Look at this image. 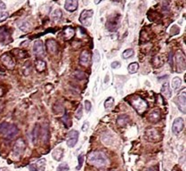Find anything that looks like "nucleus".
I'll return each mask as SVG.
<instances>
[{
  "instance_id": "1",
  "label": "nucleus",
  "mask_w": 186,
  "mask_h": 171,
  "mask_svg": "<svg viewBox=\"0 0 186 171\" xmlns=\"http://www.w3.org/2000/svg\"><path fill=\"white\" fill-rule=\"evenodd\" d=\"M87 161L96 168H102L109 163L106 154L101 151L91 152L87 156Z\"/></svg>"
},
{
  "instance_id": "2",
  "label": "nucleus",
  "mask_w": 186,
  "mask_h": 171,
  "mask_svg": "<svg viewBox=\"0 0 186 171\" xmlns=\"http://www.w3.org/2000/svg\"><path fill=\"white\" fill-rule=\"evenodd\" d=\"M18 133L19 129L15 125H11L6 122H4L0 125V134H2L3 137L8 140H11L16 137Z\"/></svg>"
},
{
  "instance_id": "3",
  "label": "nucleus",
  "mask_w": 186,
  "mask_h": 171,
  "mask_svg": "<svg viewBox=\"0 0 186 171\" xmlns=\"http://www.w3.org/2000/svg\"><path fill=\"white\" fill-rule=\"evenodd\" d=\"M128 102L139 114L144 113V111L147 110V107H148L147 103L138 95H132L131 97L128 98Z\"/></svg>"
},
{
  "instance_id": "4",
  "label": "nucleus",
  "mask_w": 186,
  "mask_h": 171,
  "mask_svg": "<svg viewBox=\"0 0 186 171\" xmlns=\"http://www.w3.org/2000/svg\"><path fill=\"white\" fill-rule=\"evenodd\" d=\"M120 18L119 14L110 15L106 22V29L110 31H116L120 24Z\"/></svg>"
},
{
  "instance_id": "5",
  "label": "nucleus",
  "mask_w": 186,
  "mask_h": 171,
  "mask_svg": "<svg viewBox=\"0 0 186 171\" xmlns=\"http://www.w3.org/2000/svg\"><path fill=\"white\" fill-rule=\"evenodd\" d=\"M93 16V10H84L80 16H79V22L85 27H89L92 24V19Z\"/></svg>"
},
{
  "instance_id": "6",
  "label": "nucleus",
  "mask_w": 186,
  "mask_h": 171,
  "mask_svg": "<svg viewBox=\"0 0 186 171\" xmlns=\"http://www.w3.org/2000/svg\"><path fill=\"white\" fill-rule=\"evenodd\" d=\"M26 148L25 141L22 138H19L16 142L14 143V145L13 148V155H14L15 157H20L22 156Z\"/></svg>"
},
{
  "instance_id": "7",
  "label": "nucleus",
  "mask_w": 186,
  "mask_h": 171,
  "mask_svg": "<svg viewBox=\"0 0 186 171\" xmlns=\"http://www.w3.org/2000/svg\"><path fill=\"white\" fill-rule=\"evenodd\" d=\"M176 71L181 73L185 70V57L184 54L181 51L177 52L176 55Z\"/></svg>"
},
{
  "instance_id": "8",
  "label": "nucleus",
  "mask_w": 186,
  "mask_h": 171,
  "mask_svg": "<svg viewBox=\"0 0 186 171\" xmlns=\"http://www.w3.org/2000/svg\"><path fill=\"white\" fill-rule=\"evenodd\" d=\"M12 41H13V38L7 28L5 26L0 27V42L6 45V44H10Z\"/></svg>"
},
{
  "instance_id": "9",
  "label": "nucleus",
  "mask_w": 186,
  "mask_h": 171,
  "mask_svg": "<svg viewBox=\"0 0 186 171\" xmlns=\"http://www.w3.org/2000/svg\"><path fill=\"white\" fill-rule=\"evenodd\" d=\"M78 136H79V133L77 131V130H70L69 133H68V137H67V145L70 148L74 147L76 145L77 143V140H78Z\"/></svg>"
},
{
  "instance_id": "10",
  "label": "nucleus",
  "mask_w": 186,
  "mask_h": 171,
  "mask_svg": "<svg viewBox=\"0 0 186 171\" xmlns=\"http://www.w3.org/2000/svg\"><path fill=\"white\" fill-rule=\"evenodd\" d=\"M184 128V121L182 118H176L173 122V126H172V131L175 135H178L179 133H181Z\"/></svg>"
},
{
  "instance_id": "11",
  "label": "nucleus",
  "mask_w": 186,
  "mask_h": 171,
  "mask_svg": "<svg viewBox=\"0 0 186 171\" xmlns=\"http://www.w3.org/2000/svg\"><path fill=\"white\" fill-rule=\"evenodd\" d=\"M1 62L4 63V65H5L6 68L10 69V70L14 69V66H15V62H14L13 56H12L10 54H3V55L1 56Z\"/></svg>"
},
{
  "instance_id": "12",
  "label": "nucleus",
  "mask_w": 186,
  "mask_h": 171,
  "mask_svg": "<svg viewBox=\"0 0 186 171\" xmlns=\"http://www.w3.org/2000/svg\"><path fill=\"white\" fill-rule=\"evenodd\" d=\"M145 135H146V137L150 141L157 142L159 140H160V134L155 128H148L146 130V132H145Z\"/></svg>"
},
{
  "instance_id": "13",
  "label": "nucleus",
  "mask_w": 186,
  "mask_h": 171,
  "mask_svg": "<svg viewBox=\"0 0 186 171\" xmlns=\"http://www.w3.org/2000/svg\"><path fill=\"white\" fill-rule=\"evenodd\" d=\"M176 103L177 105L179 111L185 114V92H182L176 98Z\"/></svg>"
},
{
  "instance_id": "14",
  "label": "nucleus",
  "mask_w": 186,
  "mask_h": 171,
  "mask_svg": "<svg viewBox=\"0 0 186 171\" xmlns=\"http://www.w3.org/2000/svg\"><path fill=\"white\" fill-rule=\"evenodd\" d=\"M46 169V160L42 159L38 161L36 163L29 166V169L30 171H44Z\"/></svg>"
},
{
  "instance_id": "15",
  "label": "nucleus",
  "mask_w": 186,
  "mask_h": 171,
  "mask_svg": "<svg viewBox=\"0 0 186 171\" xmlns=\"http://www.w3.org/2000/svg\"><path fill=\"white\" fill-rule=\"evenodd\" d=\"M78 7L77 0H66L64 4V8L68 12H75Z\"/></svg>"
},
{
  "instance_id": "16",
  "label": "nucleus",
  "mask_w": 186,
  "mask_h": 171,
  "mask_svg": "<svg viewBox=\"0 0 186 171\" xmlns=\"http://www.w3.org/2000/svg\"><path fill=\"white\" fill-rule=\"evenodd\" d=\"M46 48H47L48 53H50L51 54H56L58 50V46H57L56 41L54 39H48L46 41Z\"/></svg>"
},
{
  "instance_id": "17",
  "label": "nucleus",
  "mask_w": 186,
  "mask_h": 171,
  "mask_svg": "<svg viewBox=\"0 0 186 171\" xmlns=\"http://www.w3.org/2000/svg\"><path fill=\"white\" fill-rule=\"evenodd\" d=\"M160 111L159 109H155V110H152L149 115H148V120L151 121V122H158L159 120H160Z\"/></svg>"
},
{
  "instance_id": "18",
  "label": "nucleus",
  "mask_w": 186,
  "mask_h": 171,
  "mask_svg": "<svg viewBox=\"0 0 186 171\" xmlns=\"http://www.w3.org/2000/svg\"><path fill=\"white\" fill-rule=\"evenodd\" d=\"M91 61V54L88 53L87 51H83L80 54V57H79V62L81 65L83 66H86L89 64Z\"/></svg>"
},
{
  "instance_id": "19",
  "label": "nucleus",
  "mask_w": 186,
  "mask_h": 171,
  "mask_svg": "<svg viewBox=\"0 0 186 171\" xmlns=\"http://www.w3.org/2000/svg\"><path fill=\"white\" fill-rule=\"evenodd\" d=\"M33 51L37 55H40L44 54V44L41 40H38L34 43Z\"/></svg>"
},
{
  "instance_id": "20",
  "label": "nucleus",
  "mask_w": 186,
  "mask_h": 171,
  "mask_svg": "<svg viewBox=\"0 0 186 171\" xmlns=\"http://www.w3.org/2000/svg\"><path fill=\"white\" fill-rule=\"evenodd\" d=\"M63 155H64V150H63L62 148H61V147L56 148V149L53 150V153H52V156H53V160L56 161H60L62 159Z\"/></svg>"
},
{
  "instance_id": "21",
  "label": "nucleus",
  "mask_w": 186,
  "mask_h": 171,
  "mask_svg": "<svg viewBox=\"0 0 186 171\" xmlns=\"http://www.w3.org/2000/svg\"><path fill=\"white\" fill-rule=\"evenodd\" d=\"M128 121H129L128 116L126 115V114H123V115H120V116H118V119H117V124H118V127L124 128V127L127 126Z\"/></svg>"
},
{
  "instance_id": "22",
  "label": "nucleus",
  "mask_w": 186,
  "mask_h": 171,
  "mask_svg": "<svg viewBox=\"0 0 186 171\" xmlns=\"http://www.w3.org/2000/svg\"><path fill=\"white\" fill-rule=\"evenodd\" d=\"M75 35V30L71 27H66L63 29V37L65 39H70Z\"/></svg>"
},
{
  "instance_id": "23",
  "label": "nucleus",
  "mask_w": 186,
  "mask_h": 171,
  "mask_svg": "<svg viewBox=\"0 0 186 171\" xmlns=\"http://www.w3.org/2000/svg\"><path fill=\"white\" fill-rule=\"evenodd\" d=\"M161 94H163L165 97H167V98H170L172 96V91L170 89V86H169V84L168 82L162 86V87H161Z\"/></svg>"
},
{
  "instance_id": "24",
  "label": "nucleus",
  "mask_w": 186,
  "mask_h": 171,
  "mask_svg": "<svg viewBox=\"0 0 186 171\" xmlns=\"http://www.w3.org/2000/svg\"><path fill=\"white\" fill-rule=\"evenodd\" d=\"M35 68L38 72H43L46 69V63L43 60H37L35 62Z\"/></svg>"
},
{
  "instance_id": "25",
  "label": "nucleus",
  "mask_w": 186,
  "mask_h": 171,
  "mask_svg": "<svg viewBox=\"0 0 186 171\" xmlns=\"http://www.w3.org/2000/svg\"><path fill=\"white\" fill-rule=\"evenodd\" d=\"M138 70H139V64L136 62H131L127 67V70H128L129 74H135L138 71Z\"/></svg>"
},
{
  "instance_id": "26",
  "label": "nucleus",
  "mask_w": 186,
  "mask_h": 171,
  "mask_svg": "<svg viewBox=\"0 0 186 171\" xmlns=\"http://www.w3.org/2000/svg\"><path fill=\"white\" fill-rule=\"evenodd\" d=\"M171 85H172L173 89H175V90L179 89L180 86H181V85H182V80H181V78L178 77L174 78L172 79V83H171Z\"/></svg>"
},
{
  "instance_id": "27",
  "label": "nucleus",
  "mask_w": 186,
  "mask_h": 171,
  "mask_svg": "<svg viewBox=\"0 0 186 171\" xmlns=\"http://www.w3.org/2000/svg\"><path fill=\"white\" fill-rule=\"evenodd\" d=\"M62 16V13H61V11L60 10V9H56V10H54L53 11V13L52 14V20L53 21V22H58L60 19L61 18Z\"/></svg>"
},
{
  "instance_id": "28",
  "label": "nucleus",
  "mask_w": 186,
  "mask_h": 171,
  "mask_svg": "<svg viewBox=\"0 0 186 171\" xmlns=\"http://www.w3.org/2000/svg\"><path fill=\"white\" fill-rule=\"evenodd\" d=\"M114 103H115L114 98L113 97H108L104 102V107L106 110H110L114 106Z\"/></svg>"
},
{
  "instance_id": "29",
  "label": "nucleus",
  "mask_w": 186,
  "mask_h": 171,
  "mask_svg": "<svg viewBox=\"0 0 186 171\" xmlns=\"http://www.w3.org/2000/svg\"><path fill=\"white\" fill-rule=\"evenodd\" d=\"M134 54H135L134 50H133L132 48H129V49H127V50H125V51L123 52L122 57H123L124 59H129V58H131Z\"/></svg>"
},
{
  "instance_id": "30",
  "label": "nucleus",
  "mask_w": 186,
  "mask_h": 171,
  "mask_svg": "<svg viewBox=\"0 0 186 171\" xmlns=\"http://www.w3.org/2000/svg\"><path fill=\"white\" fill-rule=\"evenodd\" d=\"M83 116V107L82 105H79V107L77 108L76 113H75V117H76L77 120H80Z\"/></svg>"
},
{
  "instance_id": "31",
  "label": "nucleus",
  "mask_w": 186,
  "mask_h": 171,
  "mask_svg": "<svg viewBox=\"0 0 186 171\" xmlns=\"http://www.w3.org/2000/svg\"><path fill=\"white\" fill-rule=\"evenodd\" d=\"M75 76L76 78H77L78 79H85V78H86L87 76H86V74L83 72V71H81V70H76L75 71Z\"/></svg>"
},
{
  "instance_id": "32",
  "label": "nucleus",
  "mask_w": 186,
  "mask_h": 171,
  "mask_svg": "<svg viewBox=\"0 0 186 171\" xmlns=\"http://www.w3.org/2000/svg\"><path fill=\"white\" fill-rule=\"evenodd\" d=\"M62 121H63L64 125L66 126V128H69V126H71V121H70V119L69 118V115H68L67 113H65V115L63 116Z\"/></svg>"
},
{
  "instance_id": "33",
  "label": "nucleus",
  "mask_w": 186,
  "mask_h": 171,
  "mask_svg": "<svg viewBox=\"0 0 186 171\" xmlns=\"http://www.w3.org/2000/svg\"><path fill=\"white\" fill-rule=\"evenodd\" d=\"M69 170V166H68V164L66 162H63L61 163V164H60L59 166H58V168H57V169L56 171H68Z\"/></svg>"
},
{
  "instance_id": "34",
  "label": "nucleus",
  "mask_w": 186,
  "mask_h": 171,
  "mask_svg": "<svg viewBox=\"0 0 186 171\" xmlns=\"http://www.w3.org/2000/svg\"><path fill=\"white\" fill-rule=\"evenodd\" d=\"M77 160H78V166L77 167V169L79 170L82 168V165H83V162H84V156H83V154H80L78 156V158H77Z\"/></svg>"
},
{
  "instance_id": "35",
  "label": "nucleus",
  "mask_w": 186,
  "mask_h": 171,
  "mask_svg": "<svg viewBox=\"0 0 186 171\" xmlns=\"http://www.w3.org/2000/svg\"><path fill=\"white\" fill-rule=\"evenodd\" d=\"M100 60H101V58H100V53L97 51V50H95L94 53H93V62L97 63V62H100Z\"/></svg>"
},
{
  "instance_id": "36",
  "label": "nucleus",
  "mask_w": 186,
  "mask_h": 171,
  "mask_svg": "<svg viewBox=\"0 0 186 171\" xmlns=\"http://www.w3.org/2000/svg\"><path fill=\"white\" fill-rule=\"evenodd\" d=\"M9 17V14L6 12H0V22L6 21Z\"/></svg>"
},
{
  "instance_id": "37",
  "label": "nucleus",
  "mask_w": 186,
  "mask_h": 171,
  "mask_svg": "<svg viewBox=\"0 0 186 171\" xmlns=\"http://www.w3.org/2000/svg\"><path fill=\"white\" fill-rule=\"evenodd\" d=\"M179 31H180V30H179V28H178L177 26H173L172 28H171V30H170V34L171 35H176L179 33Z\"/></svg>"
},
{
  "instance_id": "38",
  "label": "nucleus",
  "mask_w": 186,
  "mask_h": 171,
  "mask_svg": "<svg viewBox=\"0 0 186 171\" xmlns=\"http://www.w3.org/2000/svg\"><path fill=\"white\" fill-rule=\"evenodd\" d=\"M20 27V29L22 30H23V31H27L28 30H29V28H30V25L26 22H23L22 24H20L19 25Z\"/></svg>"
},
{
  "instance_id": "39",
  "label": "nucleus",
  "mask_w": 186,
  "mask_h": 171,
  "mask_svg": "<svg viewBox=\"0 0 186 171\" xmlns=\"http://www.w3.org/2000/svg\"><path fill=\"white\" fill-rule=\"evenodd\" d=\"M91 108H92V103H90L89 101H85V110L87 111V112H89V111H91Z\"/></svg>"
},
{
  "instance_id": "40",
  "label": "nucleus",
  "mask_w": 186,
  "mask_h": 171,
  "mask_svg": "<svg viewBox=\"0 0 186 171\" xmlns=\"http://www.w3.org/2000/svg\"><path fill=\"white\" fill-rule=\"evenodd\" d=\"M111 68L112 69H118L120 67V62H117V61H115V62H111Z\"/></svg>"
},
{
  "instance_id": "41",
  "label": "nucleus",
  "mask_w": 186,
  "mask_h": 171,
  "mask_svg": "<svg viewBox=\"0 0 186 171\" xmlns=\"http://www.w3.org/2000/svg\"><path fill=\"white\" fill-rule=\"evenodd\" d=\"M88 128H89V124H88V122H85L84 125L82 126V131L86 132L87 129H88Z\"/></svg>"
},
{
  "instance_id": "42",
  "label": "nucleus",
  "mask_w": 186,
  "mask_h": 171,
  "mask_svg": "<svg viewBox=\"0 0 186 171\" xmlns=\"http://www.w3.org/2000/svg\"><path fill=\"white\" fill-rule=\"evenodd\" d=\"M6 8V4L3 2V1H1L0 0V12H2V11H4L5 9Z\"/></svg>"
},
{
  "instance_id": "43",
  "label": "nucleus",
  "mask_w": 186,
  "mask_h": 171,
  "mask_svg": "<svg viewBox=\"0 0 186 171\" xmlns=\"http://www.w3.org/2000/svg\"><path fill=\"white\" fill-rule=\"evenodd\" d=\"M169 63H170V65L171 66H173V54L171 53L170 54H169Z\"/></svg>"
},
{
  "instance_id": "44",
  "label": "nucleus",
  "mask_w": 186,
  "mask_h": 171,
  "mask_svg": "<svg viewBox=\"0 0 186 171\" xmlns=\"http://www.w3.org/2000/svg\"><path fill=\"white\" fill-rule=\"evenodd\" d=\"M159 170V168L158 167H151L147 171H158Z\"/></svg>"
},
{
  "instance_id": "45",
  "label": "nucleus",
  "mask_w": 186,
  "mask_h": 171,
  "mask_svg": "<svg viewBox=\"0 0 186 171\" xmlns=\"http://www.w3.org/2000/svg\"><path fill=\"white\" fill-rule=\"evenodd\" d=\"M172 171H182V170H181V169H179L178 167H175V168H174V169H172Z\"/></svg>"
},
{
  "instance_id": "46",
  "label": "nucleus",
  "mask_w": 186,
  "mask_h": 171,
  "mask_svg": "<svg viewBox=\"0 0 186 171\" xmlns=\"http://www.w3.org/2000/svg\"><path fill=\"white\" fill-rule=\"evenodd\" d=\"M101 1H102V0H94V4H95V5H98V4L101 3Z\"/></svg>"
},
{
  "instance_id": "47",
  "label": "nucleus",
  "mask_w": 186,
  "mask_h": 171,
  "mask_svg": "<svg viewBox=\"0 0 186 171\" xmlns=\"http://www.w3.org/2000/svg\"><path fill=\"white\" fill-rule=\"evenodd\" d=\"M4 170H5V171H9V169H6V168H4ZM0 171H3V169H0Z\"/></svg>"
}]
</instances>
